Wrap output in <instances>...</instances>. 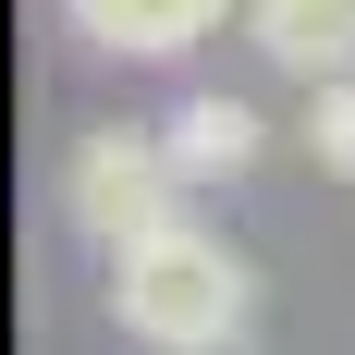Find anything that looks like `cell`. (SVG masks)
<instances>
[{
    "label": "cell",
    "mask_w": 355,
    "mask_h": 355,
    "mask_svg": "<svg viewBox=\"0 0 355 355\" xmlns=\"http://www.w3.org/2000/svg\"><path fill=\"white\" fill-rule=\"evenodd\" d=\"M110 319L135 331L147 355H245L257 319V270L196 220H159L135 245H110Z\"/></svg>",
    "instance_id": "1"
},
{
    "label": "cell",
    "mask_w": 355,
    "mask_h": 355,
    "mask_svg": "<svg viewBox=\"0 0 355 355\" xmlns=\"http://www.w3.org/2000/svg\"><path fill=\"white\" fill-rule=\"evenodd\" d=\"M245 49L294 86L355 73V0H245Z\"/></svg>",
    "instance_id": "3"
},
{
    "label": "cell",
    "mask_w": 355,
    "mask_h": 355,
    "mask_svg": "<svg viewBox=\"0 0 355 355\" xmlns=\"http://www.w3.org/2000/svg\"><path fill=\"white\" fill-rule=\"evenodd\" d=\"M62 209L73 233H98V245H135V233H159V220H184V159L172 135H86L73 147V172H62Z\"/></svg>",
    "instance_id": "2"
},
{
    "label": "cell",
    "mask_w": 355,
    "mask_h": 355,
    "mask_svg": "<svg viewBox=\"0 0 355 355\" xmlns=\"http://www.w3.org/2000/svg\"><path fill=\"white\" fill-rule=\"evenodd\" d=\"M73 37H98V49H123V62H172V49H196V37L220 25V12H245V0H62Z\"/></svg>",
    "instance_id": "4"
},
{
    "label": "cell",
    "mask_w": 355,
    "mask_h": 355,
    "mask_svg": "<svg viewBox=\"0 0 355 355\" xmlns=\"http://www.w3.org/2000/svg\"><path fill=\"white\" fill-rule=\"evenodd\" d=\"M257 147H270V123H257L245 98H220V86L172 110V159H184V184H245Z\"/></svg>",
    "instance_id": "5"
},
{
    "label": "cell",
    "mask_w": 355,
    "mask_h": 355,
    "mask_svg": "<svg viewBox=\"0 0 355 355\" xmlns=\"http://www.w3.org/2000/svg\"><path fill=\"white\" fill-rule=\"evenodd\" d=\"M306 159L355 184V73H331V86H306Z\"/></svg>",
    "instance_id": "6"
}]
</instances>
